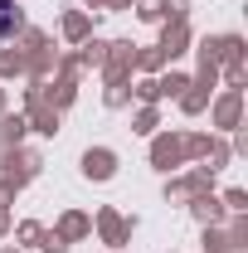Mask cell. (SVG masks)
Wrapping results in <instances>:
<instances>
[{
    "instance_id": "6da1fadb",
    "label": "cell",
    "mask_w": 248,
    "mask_h": 253,
    "mask_svg": "<svg viewBox=\"0 0 248 253\" xmlns=\"http://www.w3.org/2000/svg\"><path fill=\"white\" fill-rule=\"evenodd\" d=\"M15 30H20V10H15L10 0H0V39H10Z\"/></svg>"
}]
</instances>
